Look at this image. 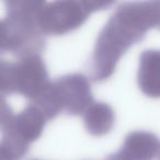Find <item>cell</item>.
Returning <instances> with one entry per match:
<instances>
[{
	"label": "cell",
	"mask_w": 160,
	"mask_h": 160,
	"mask_svg": "<svg viewBox=\"0 0 160 160\" xmlns=\"http://www.w3.org/2000/svg\"><path fill=\"white\" fill-rule=\"evenodd\" d=\"M159 19V1L122 3L98 36L91 59L92 79H109L127 49L158 27Z\"/></svg>",
	"instance_id": "obj_1"
},
{
	"label": "cell",
	"mask_w": 160,
	"mask_h": 160,
	"mask_svg": "<svg viewBox=\"0 0 160 160\" xmlns=\"http://www.w3.org/2000/svg\"><path fill=\"white\" fill-rule=\"evenodd\" d=\"M93 103L89 79L82 73H69L49 82L35 99L36 107L45 118H54L65 111L72 115L81 114Z\"/></svg>",
	"instance_id": "obj_2"
},
{
	"label": "cell",
	"mask_w": 160,
	"mask_h": 160,
	"mask_svg": "<svg viewBox=\"0 0 160 160\" xmlns=\"http://www.w3.org/2000/svg\"><path fill=\"white\" fill-rule=\"evenodd\" d=\"M92 13L89 1L45 2L36 17L41 34L59 36L78 29Z\"/></svg>",
	"instance_id": "obj_3"
},
{
	"label": "cell",
	"mask_w": 160,
	"mask_h": 160,
	"mask_svg": "<svg viewBox=\"0 0 160 160\" xmlns=\"http://www.w3.org/2000/svg\"><path fill=\"white\" fill-rule=\"evenodd\" d=\"M48 85V73L40 54L25 56L16 62L17 93L35 100Z\"/></svg>",
	"instance_id": "obj_4"
},
{
	"label": "cell",
	"mask_w": 160,
	"mask_h": 160,
	"mask_svg": "<svg viewBox=\"0 0 160 160\" xmlns=\"http://www.w3.org/2000/svg\"><path fill=\"white\" fill-rule=\"evenodd\" d=\"M46 118L36 105H28L22 112L14 115L7 128H10L22 142L30 145L35 142L44 131Z\"/></svg>",
	"instance_id": "obj_5"
},
{
	"label": "cell",
	"mask_w": 160,
	"mask_h": 160,
	"mask_svg": "<svg viewBox=\"0 0 160 160\" xmlns=\"http://www.w3.org/2000/svg\"><path fill=\"white\" fill-rule=\"evenodd\" d=\"M160 54L157 49H148L139 58L137 81L140 90L149 98H158L160 94Z\"/></svg>",
	"instance_id": "obj_6"
},
{
	"label": "cell",
	"mask_w": 160,
	"mask_h": 160,
	"mask_svg": "<svg viewBox=\"0 0 160 160\" xmlns=\"http://www.w3.org/2000/svg\"><path fill=\"white\" fill-rule=\"evenodd\" d=\"M159 148V139L155 134L136 131L126 136L121 151L131 160H156Z\"/></svg>",
	"instance_id": "obj_7"
},
{
	"label": "cell",
	"mask_w": 160,
	"mask_h": 160,
	"mask_svg": "<svg viewBox=\"0 0 160 160\" xmlns=\"http://www.w3.org/2000/svg\"><path fill=\"white\" fill-rule=\"evenodd\" d=\"M85 126L89 134L93 136H103L112 131L115 123L114 111L108 103H91L85 111Z\"/></svg>",
	"instance_id": "obj_8"
},
{
	"label": "cell",
	"mask_w": 160,
	"mask_h": 160,
	"mask_svg": "<svg viewBox=\"0 0 160 160\" xmlns=\"http://www.w3.org/2000/svg\"><path fill=\"white\" fill-rule=\"evenodd\" d=\"M16 92V62L0 59V96Z\"/></svg>",
	"instance_id": "obj_9"
},
{
	"label": "cell",
	"mask_w": 160,
	"mask_h": 160,
	"mask_svg": "<svg viewBox=\"0 0 160 160\" xmlns=\"http://www.w3.org/2000/svg\"><path fill=\"white\" fill-rule=\"evenodd\" d=\"M12 51L11 33L8 22L5 20H0V54L5 52Z\"/></svg>",
	"instance_id": "obj_10"
},
{
	"label": "cell",
	"mask_w": 160,
	"mask_h": 160,
	"mask_svg": "<svg viewBox=\"0 0 160 160\" xmlns=\"http://www.w3.org/2000/svg\"><path fill=\"white\" fill-rule=\"evenodd\" d=\"M13 116L12 110L10 109L8 102L2 96H0V131L3 132L9 126Z\"/></svg>",
	"instance_id": "obj_11"
},
{
	"label": "cell",
	"mask_w": 160,
	"mask_h": 160,
	"mask_svg": "<svg viewBox=\"0 0 160 160\" xmlns=\"http://www.w3.org/2000/svg\"><path fill=\"white\" fill-rule=\"evenodd\" d=\"M107 160H131V159L120 150V151H118V152L113 153V155L109 156V157L107 158Z\"/></svg>",
	"instance_id": "obj_12"
},
{
	"label": "cell",
	"mask_w": 160,
	"mask_h": 160,
	"mask_svg": "<svg viewBox=\"0 0 160 160\" xmlns=\"http://www.w3.org/2000/svg\"><path fill=\"white\" fill-rule=\"evenodd\" d=\"M0 160H9L7 157L5 156V153L2 152V150H1V148H0Z\"/></svg>",
	"instance_id": "obj_13"
}]
</instances>
